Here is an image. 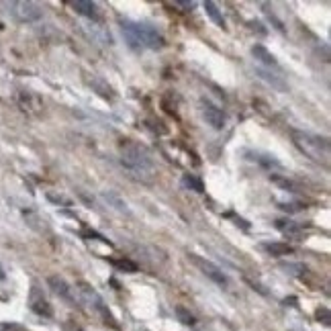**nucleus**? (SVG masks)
Instances as JSON below:
<instances>
[{
    "instance_id": "f03ea898",
    "label": "nucleus",
    "mask_w": 331,
    "mask_h": 331,
    "mask_svg": "<svg viewBox=\"0 0 331 331\" xmlns=\"http://www.w3.org/2000/svg\"><path fill=\"white\" fill-rule=\"evenodd\" d=\"M293 141L311 160L315 162L329 160V141L325 137H317V135H311L305 131H293Z\"/></svg>"
},
{
    "instance_id": "412c9836",
    "label": "nucleus",
    "mask_w": 331,
    "mask_h": 331,
    "mask_svg": "<svg viewBox=\"0 0 331 331\" xmlns=\"http://www.w3.org/2000/svg\"><path fill=\"white\" fill-rule=\"evenodd\" d=\"M182 182H184V186H186V188H190V190H194V192H205L203 182H201L197 176H192V174H184Z\"/></svg>"
},
{
    "instance_id": "2eb2a0df",
    "label": "nucleus",
    "mask_w": 331,
    "mask_h": 331,
    "mask_svg": "<svg viewBox=\"0 0 331 331\" xmlns=\"http://www.w3.org/2000/svg\"><path fill=\"white\" fill-rule=\"evenodd\" d=\"M251 53H254V57L260 60L262 64H266L270 68H276V57L272 55L264 45H254V47H251Z\"/></svg>"
},
{
    "instance_id": "f257e3e1",
    "label": "nucleus",
    "mask_w": 331,
    "mask_h": 331,
    "mask_svg": "<svg viewBox=\"0 0 331 331\" xmlns=\"http://www.w3.org/2000/svg\"><path fill=\"white\" fill-rule=\"evenodd\" d=\"M121 164L143 182H151L153 174H155V166H153V158L147 151V147L135 143V141H125L121 145Z\"/></svg>"
},
{
    "instance_id": "20e7f679",
    "label": "nucleus",
    "mask_w": 331,
    "mask_h": 331,
    "mask_svg": "<svg viewBox=\"0 0 331 331\" xmlns=\"http://www.w3.org/2000/svg\"><path fill=\"white\" fill-rule=\"evenodd\" d=\"M188 260L197 266L203 274L209 278V280H213L215 284H219V286H227L229 284V280H227V276L223 274V272L215 266V264H211L209 260H205V258H201V256H197V254H188Z\"/></svg>"
},
{
    "instance_id": "f3484780",
    "label": "nucleus",
    "mask_w": 331,
    "mask_h": 331,
    "mask_svg": "<svg viewBox=\"0 0 331 331\" xmlns=\"http://www.w3.org/2000/svg\"><path fill=\"white\" fill-rule=\"evenodd\" d=\"M205 10H207V14H209V18L213 23H215L217 27H221V29H225V18H223V14L219 12V8H217V4L215 2H205Z\"/></svg>"
},
{
    "instance_id": "dca6fc26",
    "label": "nucleus",
    "mask_w": 331,
    "mask_h": 331,
    "mask_svg": "<svg viewBox=\"0 0 331 331\" xmlns=\"http://www.w3.org/2000/svg\"><path fill=\"white\" fill-rule=\"evenodd\" d=\"M262 249L266 251V254H270V256H276V258H280V256H288V254H293V247L290 245H286V243H262Z\"/></svg>"
},
{
    "instance_id": "9d476101",
    "label": "nucleus",
    "mask_w": 331,
    "mask_h": 331,
    "mask_svg": "<svg viewBox=\"0 0 331 331\" xmlns=\"http://www.w3.org/2000/svg\"><path fill=\"white\" fill-rule=\"evenodd\" d=\"M47 284H49V288L53 290V295H57L60 299H64L66 303H72V305L76 303L70 284H68L62 276H49V278H47Z\"/></svg>"
},
{
    "instance_id": "7ed1b4c3",
    "label": "nucleus",
    "mask_w": 331,
    "mask_h": 331,
    "mask_svg": "<svg viewBox=\"0 0 331 331\" xmlns=\"http://www.w3.org/2000/svg\"><path fill=\"white\" fill-rule=\"evenodd\" d=\"M78 293H80V297H82L84 303H88V305L96 311V313H99V315L103 317L105 323H109V325L114 327V329L119 327V325H116V321H114V317H112V313L107 309L105 301L99 297V293H96V290H94L92 286H88L86 282H78Z\"/></svg>"
},
{
    "instance_id": "bb28decb",
    "label": "nucleus",
    "mask_w": 331,
    "mask_h": 331,
    "mask_svg": "<svg viewBox=\"0 0 331 331\" xmlns=\"http://www.w3.org/2000/svg\"><path fill=\"white\" fill-rule=\"evenodd\" d=\"M176 4H178V6H182V8H194V6H197L194 2H182V0H178Z\"/></svg>"
},
{
    "instance_id": "ddd939ff",
    "label": "nucleus",
    "mask_w": 331,
    "mask_h": 331,
    "mask_svg": "<svg viewBox=\"0 0 331 331\" xmlns=\"http://www.w3.org/2000/svg\"><path fill=\"white\" fill-rule=\"evenodd\" d=\"M121 29H123V35H125V39H127V43H129L133 49H143L139 37H137V29H135V23H133V21H121Z\"/></svg>"
},
{
    "instance_id": "a878e982",
    "label": "nucleus",
    "mask_w": 331,
    "mask_h": 331,
    "mask_svg": "<svg viewBox=\"0 0 331 331\" xmlns=\"http://www.w3.org/2000/svg\"><path fill=\"white\" fill-rule=\"evenodd\" d=\"M317 317H319V319L323 317V323H325V325H329V313H327V309H323V311H317Z\"/></svg>"
},
{
    "instance_id": "423d86ee",
    "label": "nucleus",
    "mask_w": 331,
    "mask_h": 331,
    "mask_svg": "<svg viewBox=\"0 0 331 331\" xmlns=\"http://www.w3.org/2000/svg\"><path fill=\"white\" fill-rule=\"evenodd\" d=\"M8 8H10L12 16L21 23H35L41 18V8L35 2H10Z\"/></svg>"
},
{
    "instance_id": "6e6552de",
    "label": "nucleus",
    "mask_w": 331,
    "mask_h": 331,
    "mask_svg": "<svg viewBox=\"0 0 331 331\" xmlns=\"http://www.w3.org/2000/svg\"><path fill=\"white\" fill-rule=\"evenodd\" d=\"M201 110H203V119L207 121V125H211L213 129H217V131H221L225 127L227 116H225V112L219 107H215L209 101H203L201 103Z\"/></svg>"
},
{
    "instance_id": "0eeeda50",
    "label": "nucleus",
    "mask_w": 331,
    "mask_h": 331,
    "mask_svg": "<svg viewBox=\"0 0 331 331\" xmlns=\"http://www.w3.org/2000/svg\"><path fill=\"white\" fill-rule=\"evenodd\" d=\"M29 307H31L33 313L41 315V317H47V319L53 317V309H51L47 297L43 295V290L39 288V286L31 288V293H29Z\"/></svg>"
},
{
    "instance_id": "cd10ccee",
    "label": "nucleus",
    "mask_w": 331,
    "mask_h": 331,
    "mask_svg": "<svg viewBox=\"0 0 331 331\" xmlns=\"http://www.w3.org/2000/svg\"><path fill=\"white\" fill-rule=\"evenodd\" d=\"M4 278H6V272H4L2 264H0V280H4Z\"/></svg>"
},
{
    "instance_id": "4be33fe9",
    "label": "nucleus",
    "mask_w": 331,
    "mask_h": 331,
    "mask_svg": "<svg viewBox=\"0 0 331 331\" xmlns=\"http://www.w3.org/2000/svg\"><path fill=\"white\" fill-rule=\"evenodd\" d=\"M282 268L288 272V274H293V276H305L309 272L307 266H303V264H284Z\"/></svg>"
},
{
    "instance_id": "a211bd4d",
    "label": "nucleus",
    "mask_w": 331,
    "mask_h": 331,
    "mask_svg": "<svg viewBox=\"0 0 331 331\" xmlns=\"http://www.w3.org/2000/svg\"><path fill=\"white\" fill-rule=\"evenodd\" d=\"M174 311H176V317H178V321H180V323H184V325H190V327H194V325H197V317H194V315L190 313V311H188L186 307L178 305V307L174 309Z\"/></svg>"
},
{
    "instance_id": "6ab92c4d",
    "label": "nucleus",
    "mask_w": 331,
    "mask_h": 331,
    "mask_svg": "<svg viewBox=\"0 0 331 331\" xmlns=\"http://www.w3.org/2000/svg\"><path fill=\"white\" fill-rule=\"evenodd\" d=\"M270 180L274 182L276 186H280L282 190H288V192H297V184L290 180V178H286V176H280V174H272L270 176Z\"/></svg>"
},
{
    "instance_id": "393cba45",
    "label": "nucleus",
    "mask_w": 331,
    "mask_h": 331,
    "mask_svg": "<svg viewBox=\"0 0 331 331\" xmlns=\"http://www.w3.org/2000/svg\"><path fill=\"white\" fill-rule=\"evenodd\" d=\"M280 209H284V211H290V213H295V211H301V207L299 205H295V203H280Z\"/></svg>"
},
{
    "instance_id": "39448f33",
    "label": "nucleus",
    "mask_w": 331,
    "mask_h": 331,
    "mask_svg": "<svg viewBox=\"0 0 331 331\" xmlns=\"http://www.w3.org/2000/svg\"><path fill=\"white\" fill-rule=\"evenodd\" d=\"M137 29V37L141 41V47H149V49H162L164 47V37L160 35V31L149 23H135Z\"/></svg>"
},
{
    "instance_id": "b1692460",
    "label": "nucleus",
    "mask_w": 331,
    "mask_h": 331,
    "mask_svg": "<svg viewBox=\"0 0 331 331\" xmlns=\"http://www.w3.org/2000/svg\"><path fill=\"white\" fill-rule=\"evenodd\" d=\"M64 331H84V329H82V325H80V323H76V321H72V319H70V321H66V323H64Z\"/></svg>"
},
{
    "instance_id": "5701e85b",
    "label": "nucleus",
    "mask_w": 331,
    "mask_h": 331,
    "mask_svg": "<svg viewBox=\"0 0 331 331\" xmlns=\"http://www.w3.org/2000/svg\"><path fill=\"white\" fill-rule=\"evenodd\" d=\"M110 264L119 270H125V272H137V266H135L131 260H110Z\"/></svg>"
},
{
    "instance_id": "aec40b11",
    "label": "nucleus",
    "mask_w": 331,
    "mask_h": 331,
    "mask_svg": "<svg viewBox=\"0 0 331 331\" xmlns=\"http://www.w3.org/2000/svg\"><path fill=\"white\" fill-rule=\"evenodd\" d=\"M256 74L262 78V80H266L268 84H272V86H274V88H278V90H286V84L282 82V80H278V78H274V76H272V74H268V72H264V70H256Z\"/></svg>"
},
{
    "instance_id": "4468645a",
    "label": "nucleus",
    "mask_w": 331,
    "mask_h": 331,
    "mask_svg": "<svg viewBox=\"0 0 331 331\" xmlns=\"http://www.w3.org/2000/svg\"><path fill=\"white\" fill-rule=\"evenodd\" d=\"M276 229L286 237H301V227L290 219H276Z\"/></svg>"
},
{
    "instance_id": "9b49d317",
    "label": "nucleus",
    "mask_w": 331,
    "mask_h": 331,
    "mask_svg": "<svg viewBox=\"0 0 331 331\" xmlns=\"http://www.w3.org/2000/svg\"><path fill=\"white\" fill-rule=\"evenodd\" d=\"M72 8H74L78 14L90 18V21H99V18H101L99 6H96L94 2H88V0H76V2H72Z\"/></svg>"
},
{
    "instance_id": "1a4fd4ad",
    "label": "nucleus",
    "mask_w": 331,
    "mask_h": 331,
    "mask_svg": "<svg viewBox=\"0 0 331 331\" xmlns=\"http://www.w3.org/2000/svg\"><path fill=\"white\" fill-rule=\"evenodd\" d=\"M16 103L27 114H41L43 112V101L41 96L31 92V90H21L16 96Z\"/></svg>"
},
{
    "instance_id": "f8f14e48",
    "label": "nucleus",
    "mask_w": 331,
    "mask_h": 331,
    "mask_svg": "<svg viewBox=\"0 0 331 331\" xmlns=\"http://www.w3.org/2000/svg\"><path fill=\"white\" fill-rule=\"evenodd\" d=\"M90 86H92V90L94 92H99L103 99H107V101H112L114 99V92H112V88L103 80V78H99V76H92V78H88L86 80Z\"/></svg>"
}]
</instances>
